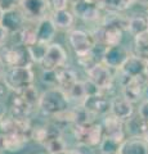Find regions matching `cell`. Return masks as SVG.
I'll return each mask as SVG.
<instances>
[{
    "label": "cell",
    "instance_id": "42",
    "mask_svg": "<svg viewBox=\"0 0 148 154\" xmlns=\"http://www.w3.org/2000/svg\"><path fill=\"white\" fill-rule=\"evenodd\" d=\"M134 2H139V3H146V4H148V0H133V3Z\"/></svg>",
    "mask_w": 148,
    "mask_h": 154
},
{
    "label": "cell",
    "instance_id": "33",
    "mask_svg": "<svg viewBox=\"0 0 148 154\" xmlns=\"http://www.w3.org/2000/svg\"><path fill=\"white\" fill-rule=\"evenodd\" d=\"M137 113L139 116H142V117L148 122V99H143L138 103Z\"/></svg>",
    "mask_w": 148,
    "mask_h": 154
},
{
    "label": "cell",
    "instance_id": "29",
    "mask_svg": "<svg viewBox=\"0 0 148 154\" xmlns=\"http://www.w3.org/2000/svg\"><path fill=\"white\" fill-rule=\"evenodd\" d=\"M120 144L121 141H117L108 136H103L102 141L99 143V145L97 148L99 149V153L101 154H116Z\"/></svg>",
    "mask_w": 148,
    "mask_h": 154
},
{
    "label": "cell",
    "instance_id": "21",
    "mask_svg": "<svg viewBox=\"0 0 148 154\" xmlns=\"http://www.w3.org/2000/svg\"><path fill=\"white\" fill-rule=\"evenodd\" d=\"M147 64L148 62L140 59L139 57H137L134 54H130L118 71H121L122 73H125L130 77H140V76H144Z\"/></svg>",
    "mask_w": 148,
    "mask_h": 154
},
{
    "label": "cell",
    "instance_id": "2",
    "mask_svg": "<svg viewBox=\"0 0 148 154\" xmlns=\"http://www.w3.org/2000/svg\"><path fill=\"white\" fill-rule=\"evenodd\" d=\"M3 80L12 93H18L35 84V72L32 67H9L4 71Z\"/></svg>",
    "mask_w": 148,
    "mask_h": 154
},
{
    "label": "cell",
    "instance_id": "30",
    "mask_svg": "<svg viewBox=\"0 0 148 154\" xmlns=\"http://www.w3.org/2000/svg\"><path fill=\"white\" fill-rule=\"evenodd\" d=\"M46 46L45 44H41V42H35V44H32L28 48V53H30V57H31V60L32 63H36V64H40V62L43 59V57H44L45 51H46Z\"/></svg>",
    "mask_w": 148,
    "mask_h": 154
},
{
    "label": "cell",
    "instance_id": "25",
    "mask_svg": "<svg viewBox=\"0 0 148 154\" xmlns=\"http://www.w3.org/2000/svg\"><path fill=\"white\" fill-rule=\"evenodd\" d=\"M140 59L148 62V33L135 36L134 42H133V53Z\"/></svg>",
    "mask_w": 148,
    "mask_h": 154
},
{
    "label": "cell",
    "instance_id": "43",
    "mask_svg": "<svg viewBox=\"0 0 148 154\" xmlns=\"http://www.w3.org/2000/svg\"><path fill=\"white\" fill-rule=\"evenodd\" d=\"M143 137H144V139H146V141L148 143V130H147V132L144 134V136H143Z\"/></svg>",
    "mask_w": 148,
    "mask_h": 154
},
{
    "label": "cell",
    "instance_id": "6",
    "mask_svg": "<svg viewBox=\"0 0 148 154\" xmlns=\"http://www.w3.org/2000/svg\"><path fill=\"white\" fill-rule=\"evenodd\" d=\"M67 51L63 46L58 42H50L39 66L43 71H54L67 63Z\"/></svg>",
    "mask_w": 148,
    "mask_h": 154
},
{
    "label": "cell",
    "instance_id": "26",
    "mask_svg": "<svg viewBox=\"0 0 148 154\" xmlns=\"http://www.w3.org/2000/svg\"><path fill=\"white\" fill-rule=\"evenodd\" d=\"M17 94L21 95V98L25 100L27 104H30L32 108L37 110V104H39V99H40V91L37 90V88L35 85H31L28 88L23 89L21 91H18Z\"/></svg>",
    "mask_w": 148,
    "mask_h": 154
},
{
    "label": "cell",
    "instance_id": "19",
    "mask_svg": "<svg viewBox=\"0 0 148 154\" xmlns=\"http://www.w3.org/2000/svg\"><path fill=\"white\" fill-rule=\"evenodd\" d=\"M54 76H55V86L66 91V93L79 80L76 71L72 69L71 67H67L66 64L54 69Z\"/></svg>",
    "mask_w": 148,
    "mask_h": 154
},
{
    "label": "cell",
    "instance_id": "1",
    "mask_svg": "<svg viewBox=\"0 0 148 154\" xmlns=\"http://www.w3.org/2000/svg\"><path fill=\"white\" fill-rule=\"evenodd\" d=\"M71 105V100L66 91L52 86L40 94L37 110L46 118H53L59 113L67 110Z\"/></svg>",
    "mask_w": 148,
    "mask_h": 154
},
{
    "label": "cell",
    "instance_id": "20",
    "mask_svg": "<svg viewBox=\"0 0 148 154\" xmlns=\"http://www.w3.org/2000/svg\"><path fill=\"white\" fill-rule=\"evenodd\" d=\"M124 128H125V135L128 136H144V134L148 130V122L144 118L135 113L129 117L126 121H124Z\"/></svg>",
    "mask_w": 148,
    "mask_h": 154
},
{
    "label": "cell",
    "instance_id": "44",
    "mask_svg": "<svg viewBox=\"0 0 148 154\" xmlns=\"http://www.w3.org/2000/svg\"><path fill=\"white\" fill-rule=\"evenodd\" d=\"M2 16H3V11L0 9V21H2Z\"/></svg>",
    "mask_w": 148,
    "mask_h": 154
},
{
    "label": "cell",
    "instance_id": "37",
    "mask_svg": "<svg viewBox=\"0 0 148 154\" xmlns=\"http://www.w3.org/2000/svg\"><path fill=\"white\" fill-rule=\"evenodd\" d=\"M5 68H7V67L4 66V63L2 62V59H0V79H2V77H3V75H4V71H5Z\"/></svg>",
    "mask_w": 148,
    "mask_h": 154
},
{
    "label": "cell",
    "instance_id": "27",
    "mask_svg": "<svg viewBox=\"0 0 148 154\" xmlns=\"http://www.w3.org/2000/svg\"><path fill=\"white\" fill-rule=\"evenodd\" d=\"M67 95L71 100V103L81 104V102H83L85 99V96H87V94H85V88H84V81H81V80L76 81L67 91Z\"/></svg>",
    "mask_w": 148,
    "mask_h": 154
},
{
    "label": "cell",
    "instance_id": "17",
    "mask_svg": "<svg viewBox=\"0 0 148 154\" xmlns=\"http://www.w3.org/2000/svg\"><path fill=\"white\" fill-rule=\"evenodd\" d=\"M57 27L54 26L53 21L50 17H44L37 21V25L35 26V32H36V41L41 42V44L49 45L53 42L54 37L57 35Z\"/></svg>",
    "mask_w": 148,
    "mask_h": 154
},
{
    "label": "cell",
    "instance_id": "9",
    "mask_svg": "<svg viewBox=\"0 0 148 154\" xmlns=\"http://www.w3.org/2000/svg\"><path fill=\"white\" fill-rule=\"evenodd\" d=\"M130 54L131 53L129 51V49L122 44L106 46L103 53V58H102V63H104L113 71H117L122 67V64L125 63V60Z\"/></svg>",
    "mask_w": 148,
    "mask_h": 154
},
{
    "label": "cell",
    "instance_id": "3",
    "mask_svg": "<svg viewBox=\"0 0 148 154\" xmlns=\"http://www.w3.org/2000/svg\"><path fill=\"white\" fill-rule=\"evenodd\" d=\"M0 59L4 66L9 67H32V60L28 48L22 44H11L0 46Z\"/></svg>",
    "mask_w": 148,
    "mask_h": 154
},
{
    "label": "cell",
    "instance_id": "7",
    "mask_svg": "<svg viewBox=\"0 0 148 154\" xmlns=\"http://www.w3.org/2000/svg\"><path fill=\"white\" fill-rule=\"evenodd\" d=\"M68 44L76 55H81L92 50L97 41L92 32L71 28L68 32Z\"/></svg>",
    "mask_w": 148,
    "mask_h": 154
},
{
    "label": "cell",
    "instance_id": "13",
    "mask_svg": "<svg viewBox=\"0 0 148 154\" xmlns=\"http://www.w3.org/2000/svg\"><path fill=\"white\" fill-rule=\"evenodd\" d=\"M20 9L22 11L26 21L37 22L44 18L48 13V3L46 0H21Z\"/></svg>",
    "mask_w": 148,
    "mask_h": 154
},
{
    "label": "cell",
    "instance_id": "39",
    "mask_svg": "<svg viewBox=\"0 0 148 154\" xmlns=\"http://www.w3.org/2000/svg\"><path fill=\"white\" fill-rule=\"evenodd\" d=\"M144 77H146V81H147V86H148V64H147V69H146V73H144Z\"/></svg>",
    "mask_w": 148,
    "mask_h": 154
},
{
    "label": "cell",
    "instance_id": "36",
    "mask_svg": "<svg viewBox=\"0 0 148 154\" xmlns=\"http://www.w3.org/2000/svg\"><path fill=\"white\" fill-rule=\"evenodd\" d=\"M8 114V105L3 102V100H0V121L5 117Z\"/></svg>",
    "mask_w": 148,
    "mask_h": 154
},
{
    "label": "cell",
    "instance_id": "5",
    "mask_svg": "<svg viewBox=\"0 0 148 154\" xmlns=\"http://www.w3.org/2000/svg\"><path fill=\"white\" fill-rule=\"evenodd\" d=\"M85 72H87L88 80L92 81L102 93L111 96L115 84H116L115 82V73H116V71L111 69L109 67H107L106 64L101 62V63H97Z\"/></svg>",
    "mask_w": 148,
    "mask_h": 154
},
{
    "label": "cell",
    "instance_id": "22",
    "mask_svg": "<svg viewBox=\"0 0 148 154\" xmlns=\"http://www.w3.org/2000/svg\"><path fill=\"white\" fill-rule=\"evenodd\" d=\"M50 19L53 21L57 30L70 31L71 28L74 27V23H75V16H74L72 11H70L68 8L62 9V11L52 12Z\"/></svg>",
    "mask_w": 148,
    "mask_h": 154
},
{
    "label": "cell",
    "instance_id": "24",
    "mask_svg": "<svg viewBox=\"0 0 148 154\" xmlns=\"http://www.w3.org/2000/svg\"><path fill=\"white\" fill-rule=\"evenodd\" d=\"M97 3L102 9H106L107 12H118L121 13L131 7L133 0H93Z\"/></svg>",
    "mask_w": 148,
    "mask_h": 154
},
{
    "label": "cell",
    "instance_id": "11",
    "mask_svg": "<svg viewBox=\"0 0 148 154\" xmlns=\"http://www.w3.org/2000/svg\"><path fill=\"white\" fill-rule=\"evenodd\" d=\"M109 103H111V96L103 93H98L85 96V99L81 102V105L97 117H103L109 113Z\"/></svg>",
    "mask_w": 148,
    "mask_h": 154
},
{
    "label": "cell",
    "instance_id": "31",
    "mask_svg": "<svg viewBox=\"0 0 148 154\" xmlns=\"http://www.w3.org/2000/svg\"><path fill=\"white\" fill-rule=\"evenodd\" d=\"M46 3H48V9L50 12L67 9L70 5V0H46Z\"/></svg>",
    "mask_w": 148,
    "mask_h": 154
},
{
    "label": "cell",
    "instance_id": "4",
    "mask_svg": "<svg viewBox=\"0 0 148 154\" xmlns=\"http://www.w3.org/2000/svg\"><path fill=\"white\" fill-rule=\"evenodd\" d=\"M72 136L76 144L87 145L90 148H97L104 136L101 121H95L85 126H71Z\"/></svg>",
    "mask_w": 148,
    "mask_h": 154
},
{
    "label": "cell",
    "instance_id": "8",
    "mask_svg": "<svg viewBox=\"0 0 148 154\" xmlns=\"http://www.w3.org/2000/svg\"><path fill=\"white\" fill-rule=\"evenodd\" d=\"M125 31V28L118 25H101L92 33L97 42L104 46H112L121 44Z\"/></svg>",
    "mask_w": 148,
    "mask_h": 154
},
{
    "label": "cell",
    "instance_id": "38",
    "mask_svg": "<svg viewBox=\"0 0 148 154\" xmlns=\"http://www.w3.org/2000/svg\"><path fill=\"white\" fill-rule=\"evenodd\" d=\"M54 154H75L71 149H66V150H62V152H58V153H54Z\"/></svg>",
    "mask_w": 148,
    "mask_h": 154
},
{
    "label": "cell",
    "instance_id": "18",
    "mask_svg": "<svg viewBox=\"0 0 148 154\" xmlns=\"http://www.w3.org/2000/svg\"><path fill=\"white\" fill-rule=\"evenodd\" d=\"M116 154H148V143L143 136H128L121 141Z\"/></svg>",
    "mask_w": 148,
    "mask_h": 154
},
{
    "label": "cell",
    "instance_id": "10",
    "mask_svg": "<svg viewBox=\"0 0 148 154\" xmlns=\"http://www.w3.org/2000/svg\"><path fill=\"white\" fill-rule=\"evenodd\" d=\"M72 13L75 18L85 22H97L102 17V8L93 0H84L72 4Z\"/></svg>",
    "mask_w": 148,
    "mask_h": 154
},
{
    "label": "cell",
    "instance_id": "12",
    "mask_svg": "<svg viewBox=\"0 0 148 154\" xmlns=\"http://www.w3.org/2000/svg\"><path fill=\"white\" fill-rule=\"evenodd\" d=\"M135 104L128 100L121 94H116L111 96V103H109V113L115 116L116 118L121 121H126L129 117H131L135 113Z\"/></svg>",
    "mask_w": 148,
    "mask_h": 154
},
{
    "label": "cell",
    "instance_id": "35",
    "mask_svg": "<svg viewBox=\"0 0 148 154\" xmlns=\"http://www.w3.org/2000/svg\"><path fill=\"white\" fill-rule=\"evenodd\" d=\"M8 40H9V32L2 25H0V46L5 44Z\"/></svg>",
    "mask_w": 148,
    "mask_h": 154
},
{
    "label": "cell",
    "instance_id": "28",
    "mask_svg": "<svg viewBox=\"0 0 148 154\" xmlns=\"http://www.w3.org/2000/svg\"><path fill=\"white\" fill-rule=\"evenodd\" d=\"M43 148L45 149L46 154H54V153H58V152L68 149V145H67V141L63 139V136H59V137L52 139V140L45 143L44 145H43Z\"/></svg>",
    "mask_w": 148,
    "mask_h": 154
},
{
    "label": "cell",
    "instance_id": "15",
    "mask_svg": "<svg viewBox=\"0 0 148 154\" xmlns=\"http://www.w3.org/2000/svg\"><path fill=\"white\" fill-rule=\"evenodd\" d=\"M101 123L103 127L104 136L112 137L117 141H122L126 137L125 128H124V121L116 118L111 113H107L106 116H103Z\"/></svg>",
    "mask_w": 148,
    "mask_h": 154
},
{
    "label": "cell",
    "instance_id": "41",
    "mask_svg": "<svg viewBox=\"0 0 148 154\" xmlns=\"http://www.w3.org/2000/svg\"><path fill=\"white\" fill-rule=\"evenodd\" d=\"M79 2H84V0H70V4H75V3H79Z\"/></svg>",
    "mask_w": 148,
    "mask_h": 154
},
{
    "label": "cell",
    "instance_id": "14",
    "mask_svg": "<svg viewBox=\"0 0 148 154\" xmlns=\"http://www.w3.org/2000/svg\"><path fill=\"white\" fill-rule=\"evenodd\" d=\"M30 141V136L25 132L17 131L5 134L0 140V150L7 153H20L26 148L27 143Z\"/></svg>",
    "mask_w": 148,
    "mask_h": 154
},
{
    "label": "cell",
    "instance_id": "16",
    "mask_svg": "<svg viewBox=\"0 0 148 154\" xmlns=\"http://www.w3.org/2000/svg\"><path fill=\"white\" fill-rule=\"evenodd\" d=\"M26 22L27 21L25 16H23L22 11L20 8H17V9H12V11L3 12L0 25L5 28L9 33H14V32L22 30L26 26Z\"/></svg>",
    "mask_w": 148,
    "mask_h": 154
},
{
    "label": "cell",
    "instance_id": "45",
    "mask_svg": "<svg viewBox=\"0 0 148 154\" xmlns=\"http://www.w3.org/2000/svg\"><path fill=\"white\" fill-rule=\"evenodd\" d=\"M146 16L148 17V8H147V13H146Z\"/></svg>",
    "mask_w": 148,
    "mask_h": 154
},
{
    "label": "cell",
    "instance_id": "46",
    "mask_svg": "<svg viewBox=\"0 0 148 154\" xmlns=\"http://www.w3.org/2000/svg\"><path fill=\"white\" fill-rule=\"evenodd\" d=\"M147 33H148V30H147Z\"/></svg>",
    "mask_w": 148,
    "mask_h": 154
},
{
    "label": "cell",
    "instance_id": "34",
    "mask_svg": "<svg viewBox=\"0 0 148 154\" xmlns=\"http://www.w3.org/2000/svg\"><path fill=\"white\" fill-rule=\"evenodd\" d=\"M11 93H12V91L9 90V88L7 86V84L4 82V80H3V77H2V79H0V100L8 98Z\"/></svg>",
    "mask_w": 148,
    "mask_h": 154
},
{
    "label": "cell",
    "instance_id": "23",
    "mask_svg": "<svg viewBox=\"0 0 148 154\" xmlns=\"http://www.w3.org/2000/svg\"><path fill=\"white\" fill-rule=\"evenodd\" d=\"M147 30H148V17L147 16L138 14V16L129 17L126 31L130 33L133 37L147 33Z\"/></svg>",
    "mask_w": 148,
    "mask_h": 154
},
{
    "label": "cell",
    "instance_id": "32",
    "mask_svg": "<svg viewBox=\"0 0 148 154\" xmlns=\"http://www.w3.org/2000/svg\"><path fill=\"white\" fill-rule=\"evenodd\" d=\"M21 0H0V9L3 12L12 11V9L20 8Z\"/></svg>",
    "mask_w": 148,
    "mask_h": 154
},
{
    "label": "cell",
    "instance_id": "40",
    "mask_svg": "<svg viewBox=\"0 0 148 154\" xmlns=\"http://www.w3.org/2000/svg\"><path fill=\"white\" fill-rule=\"evenodd\" d=\"M3 136H4V131H3L2 126H0V140H2V139H3Z\"/></svg>",
    "mask_w": 148,
    "mask_h": 154
}]
</instances>
